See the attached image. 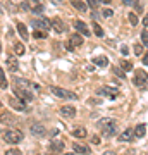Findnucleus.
<instances>
[{
	"label": "nucleus",
	"instance_id": "obj_1",
	"mask_svg": "<svg viewBox=\"0 0 148 155\" xmlns=\"http://www.w3.org/2000/svg\"><path fill=\"white\" fill-rule=\"evenodd\" d=\"M35 90H38L36 84H31L28 79H22V78H17L14 79V91L22 102H29V100L35 98Z\"/></svg>",
	"mask_w": 148,
	"mask_h": 155
},
{
	"label": "nucleus",
	"instance_id": "obj_2",
	"mask_svg": "<svg viewBox=\"0 0 148 155\" xmlns=\"http://www.w3.org/2000/svg\"><path fill=\"white\" fill-rule=\"evenodd\" d=\"M98 127L102 129V133L105 136H114L115 131H117V122L115 119H110V117H104L98 121Z\"/></svg>",
	"mask_w": 148,
	"mask_h": 155
},
{
	"label": "nucleus",
	"instance_id": "obj_3",
	"mask_svg": "<svg viewBox=\"0 0 148 155\" xmlns=\"http://www.w3.org/2000/svg\"><path fill=\"white\" fill-rule=\"evenodd\" d=\"M50 91L61 100H76L77 98V95L74 91H69L66 88H59V86H50Z\"/></svg>",
	"mask_w": 148,
	"mask_h": 155
},
{
	"label": "nucleus",
	"instance_id": "obj_4",
	"mask_svg": "<svg viewBox=\"0 0 148 155\" xmlns=\"http://www.w3.org/2000/svg\"><path fill=\"white\" fill-rule=\"evenodd\" d=\"M22 133L21 131H17V129H9V131H5L4 133V140H5L7 143H11V145H16L19 143V141H22Z\"/></svg>",
	"mask_w": 148,
	"mask_h": 155
},
{
	"label": "nucleus",
	"instance_id": "obj_5",
	"mask_svg": "<svg viewBox=\"0 0 148 155\" xmlns=\"http://www.w3.org/2000/svg\"><path fill=\"white\" fill-rule=\"evenodd\" d=\"M133 81H134V84L138 88H148V74L143 69H138L134 78H133Z\"/></svg>",
	"mask_w": 148,
	"mask_h": 155
},
{
	"label": "nucleus",
	"instance_id": "obj_6",
	"mask_svg": "<svg viewBox=\"0 0 148 155\" xmlns=\"http://www.w3.org/2000/svg\"><path fill=\"white\" fill-rule=\"evenodd\" d=\"M24 4H26V7H28V12H35V14H38V16L43 14V5L40 4V0H26Z\"/></svg>",
	"mask_w": 148,
	"mask_h": 155
},
{
	"label": "nucleus",
	"instance_id": "obj_7",
	"mask_svg": "<svg viewBox=\"0 0 148 155\" xmlns=\"http://www.w3.org/2000/svg\"><path fill=\"white\" fill-rule=\"evenodd\" d=\"M29 131H31V134H33V136L41 138V136H45V134H47V127H45L41 122H35L33 126L29 127Z\"/></svg>",
	"mask_w": 148,
	"mask_h": 155
},
{
	"label": "nucleus",
	"instance_id": "obj_8",
	"mask_svg": "<svg viewBox=\"0 0 148 155\" xmlns=\"http://www.w3.org/2000/svg\"><path fill=\"white\" fill-rule=\"evenodd\" d=\"M33 26H35L36 29H43V31H48V29L52 28V21L45 19V17H41V19H35V21H33Z\"/></svg>",
	"mask_w": 148,
	"mask_h": 155
},
{
	"label": "nucleus",
	"instance_id": "obj_9",
	"mask_svg": "<svg viewBox=\"0 0 148 155\" xmlns=\"http://www.w3.org/2000/svg\"><path fill=\"white\" fill-rule=\"evenodd\" d=\"M81 45H83V36H81V35H72L71 38H69L67 48L74 50V48H77V47H81Z\"/></svg>",
	"mask_w": 148,
	"mask_h": 155
},
{
	"label": "nucleus",
	"instance_id": "obj_10",
	"mask_svg": "<svg viewBox=\"0 0 148 155\" xmlns=\"http://www.w3.org/2000/svg\"><path fill=\"white\" fill-rule=\"evenodd\" d=\"M9 104H11V107H12V109H16V110H21V112L28 110L26 104H24L21 98H14V97H12V98L9 100Z\"/></svg>",
	"mask_w": 148,
	"mask_h": 155
},
{
	"label": "nucleus",
	"instance_id": "obj_11",
	"mask_svg": "<svg viewBox=\"0 0 148 155\" xmlns=\"http://www.w3.org/2000/svg\"><path fill=\"white\" fill-rule=\"evenodd\" d=\"M52 28H54L57 33H66L67 31V26L64 24V21L59 19V17H54V19H52Z\"/></svg>",
	"mask_w": 148,
	"mask_h": 155
},
{
	"label": "nucleus",
	"instance_id": "obj_12",
	"mask_svg": "<svg viewBox=\"0 0 148 155\" xmlns=\"http://www.w3.org/2000/svg\"><path fill=\"white\" fill-rule=\"evenodd\" d=\"M64 141H61V140H52V143H50V153H59V152H62L64 150Z\"/></svg>",
	"mask_w": 148,
	"mask_h": 155
},
{
	"label": "nucleus",
	"instance_id": "obj_13",
	"mask_svg": "<svg viewBox=\"0 0 148 155\" xmlns=\"http://www.w3.org/2000/svg\"><path fill=\"white\" fill-rule=\"evenodd\" d=\"M5 66H7V69L11 72H16L17 69H19V62H17V59L14 55H9L7 57V61H5Z\"/></svg>",
	"mask_w": 148,
	"mask_h": 155
},
{
	"label": "nucleus",
	"instance_id": "obj_14",
	"mask_svg": "<svg viewBox=\"0 0 148 155\" xmlns=\"http://www.w3.org/2000/svg\"><path fill=\"white\" fill-rule=\"evenodd\" d=\"M74 29H76V31H79L83 36H90V29H88V26L83 21H79V19H77V21H74Z\"/></svg>",
	"mask_w": 148,
	"mask_h": 155
},
{
	"label": "nucleus",
	"instance_id": "obj_15",
	"mask_svg": "<svg viewBox=\"0 0 148 155\" xmlns=\"http://www.w3.org/2000/svg\"><path fill=\"white\" fill-rule=\"evenodd\" d=\"M0 121L5 122V124H11V126H14V124H16V117L12 116L11 112H0Z\"/></svg>",
	"mask_w": 148,
	"mask_h": 155
},
{
	"label": "nucleus",
	"instance_id": "obj_16",
	"mask_svg": "<svg viewBox=\"0 0 148 155\" xmlns=\"http://www.w3.org/2000/svg\"><path fill=\"white\" fill-rule=\"evenodd\" d=\"M61 116H64V117H74V116H76V109L71 107V105H64V107H61Z\"/></svg>",
	"mask_w": 148,
	"mask_h": 155
},
{
	"label": "nucleus",
	"instance_id": "obj_17",
	"mask_svg": "<svg viewBox=\"0 0 148 155\" xmlns=\"http://www.w3.org/2000/svg\"><path fill=\"white\" fill-rule=\"evenodd\" d=\"M98 93L100 95H102V93H109L112 98H115V97L119 95V90H117V88H110V86H104V88L98 90Z\"/></svg>",
	"mask_w": 148,
	"mask_h": 155
},
{
	"label": "nucleus",
	"instance_id": "obj_18",
	"mask_svg": "<svg viewBox=\"0 0 148 155\" xmlns=\"http://www.w3.org/2000/svg\"><path fill=\"white\" fill-rule=\"evenodd\" d=\"M72 136L83 140V138H88V133H86L84 127H74V129H72Z\"/></svg>",
	"mask_w": 148,
	"mask_h": 155
},
{
	"label": "nucleus",
	"instance_id": "obj_19",
	"mask_svg": "<svg viewBox=\"0 0 148 155\" xmlns=\"http://www.w3.org/2000/svg\"><path fill=\"white\" fill-rule=\"evenodd\" d=\"M93 64H97L100 67H105V66H109V59L105 55H97V57H93Z\"/></svg>",
	"mask_w": 148,
	"mask_h": 155
},
{
	"label": "nucleus",
	"instance_id": "obj_20",
	"mask_svg": "<svg viewBox=\"0 0 148 155\" xmlns=\"http://www.w3.org/2000/svg\"><path fill=\"white\" fill-rule=\"evenodd\" d=\"M146 134V126L145 124H138L136 127H134V136L136 138H143Z\"/></svg>",
	"mask_w": 148,
	"mask_h": 155
},
{
	"label": "nucleus",
	"instance_id": "obj_21",
	"mask_svg": "<svg viewBox=\"0 0 148 155\" xmlns=\"http://www.w3.org/2000/svg\"><path fill=\"white\" fill-rule=\"evenodd\" d=\"M16 28H17V33L21 35V38L22 40H28V29H26V26H24L22 22H17Z\"/></svg>",
	"mask_w": 148,
	"mask_h": 155
},
{
	"label": "nucleus",
	"instance_id": "obj_22",
	"mask_svg": "<svg viewBox=\"0 0 148 155\" xmlns=\"http://www.w3.org/2000/svg\"><path fill=\"white\" fill-rule=\"evenodd\" d=\"M72 150H74L76 153H88V152H90V148L84 147V145H81V143H74L72 145Z\"/></svg>",
	"mask_w": 148,
	"mask_h": 155
},
{
	"label": "nucleus",
	"instance_id": "obj_23",
	"mask_svg": "<svg viewBox=\"0 0 148 155\" xmlns=\"http://www.w3.org/2000/svg\"><path fill=\"white\" fill-rule=\"evenodd\" d=\"M72 7L77 9L79 12H86L88 11V5L86 4H83V2H79V0H72Z\"/></svg>",
	"mask_w": 148,
	"mask_h": 155
},
{
	"label": "nucleus",
	"instance_id": "obj_24",
	"mask_svg": "<svg viewBox=\"0 0 148 155\" xmlns=\"http://www.w3.org/2000/svg\"><path fill=\"white\" fill-rule=\"evenodd\" d=\"M119 140H121V141H131L133 140V131L131 129H126V131L119 136Z\"/></svg>",
	"mask_w": 148,
	"mask_h": 155
},
{
	"label": "nucleus",
	"instance_id": "obj_25",
	"mask_svg": "<svg viewBox=\"0 0 148 155\" xmlns=\"http://www.w3.org/2000/svg\"><path fill=\"white\" fill-rule=\"evenodd\" d=\"M14 52H16V55H24V45L16 41L14 43Z\"/></svg>",
	"mask_w": 148,
	"mask_h": 155
},
{
	"label": "nucleus",
	"instance_id": "obj_26",
	"mask_svg": "<svg viewBox=\"0 0 148 155\" xmlns=\"http://www.w3.org/2000/svg\"><path fill=\"white\" fill-rule=\"evenodd\" d=\"M0 88L5 90L7 88V79H5V74H4V69L0 67Z\"/></svg>",
	"mask_w": 148,
	"mask_h": 155
},
{
	"label": "nucleus",
	"instance_id": "obj_27",
	"mask_svg": "<svg viewBox=\"0 0 148 155\" xmlns=\"http://www.w3.org/2000/svg\"><path fill=\"white\" fill-rule=\"evenodd\" d=\"M121 67L124 71H133V62L129 61H121Z\"/></svg>",
	"mask_w": 148,
	"mask_h": 155
},
{
	"label": "nucleus",
	"instance_id": "obj_28",
	"mask_svg": "<svg viewBox=\"0 0 148 155\" xmlns=\"http://www.w3.org/2000/svg\"><path fill=\"white\" fill-rule=\"evenodd\" d=\"M93 31H95V35H97L98 38H102V36H104V29L100 28V26H98V24H97V22H95V24H93Z\"/></svg>",
	"mask_w": 148,
	"mask_h": 155
},
{
	"label": "nucleus",
	"instance_id": "obj_29",
	"mask_svg": "<svg viewBox=\"0 0 148 155\" xmlns=\"http://www.w3.org/2000/svg\"><path fill=\"white\" fill-rule=\"evenodd\" d=\"M35 38H47V31H40V29H35L33 31Z\"/></svg>",
	"mask_w": 148,
	"mask_h": 155
},
{
	"label": "nucleus",
	"instance_id": "obj_30",
	"mask_svg": "<svg viewBox=\"0 0 148 155\" xmlns=\"http://www.w3.org/2000/svg\"><path fill=\"white\" fill-rule=\"evenodd\" d=\"M134 55H143V45L141 43H136L134 45Z\"/></svg>",
	"mask_w": 148,
	"mask_h": 155
},
{
	"label": "nucleus",
	"instance_id": "obj_31",
	"mask_svg": "<svg viewBox=\"0 0 148 155\" xmlns=\"http://www.w3.org/2000/svg\"><path fill=\"white\" fill-rule=\"evenodd\" d=\"M141 43H143V47H148V31L141 33Z\"/></svg>",
	"mask_w": 148,
	"mask_h": 155
},
{
	"label": "nucleus",
	"instance_id": "obj_32",
	"mask_svg": "<svg viewBox=\"0 0 148 155\" xmlns=\"http://www.w3.org/2000/svg\"><path fill=\"white\" fill-rule=\"evenodd\" d=\"M129 22H131L133 26H136V24H138V17H136L134 12H129Z\"/></svg>",
	"mask_w": 148,
	"mask_h": 155
},
{
	"label": "nucleus",
	"instance_id": "obj_33",
	"mask_svg": "<svg viewBox=\"0 0 148 155\" xmlns=\"http://www.w3.org/2000/svg\"><path fill=\"white\" fill-rule=\"evenodd\" d=\"M5 155H22V153L17 148H11V150H7L5 152Z\"/></svg>",
	"mask_w": 148,
	"mask_h": 155
},
{
	"label": "nucleus",
	"instance_id": "obj_34",
	"mask_svg": "<svg viewBox=\"0 0 148 155\" xmlns=\"http://www.w3.org/2000/svg\"><path fill=\"white\" fill-rule=\"evenodd\" d=\"M122 4H124V5H129V7H131V5H136L138 0H122Z\"/></svg>",
	"mask_w": 148,
	"mask_h": 155
},
{
	"label": "nucleus",
	"instance_id": "obj_35",
	"mask_svg": "<svg viewBox=\"0 0 148 155\" xmlns=\"http://www.w3.org/2000/svg\"><path fill=\"white\" fill-rule=\"evenodd\" d=\"M100 0H88V5L91 7V9H97V5H98Z\"/></svg>",
	"mask_w": 148,
	"mask_h": 155
},
{
	"label": "nucleus",
	"instance_id": "obj_36",
	"mask_svg": "<svg viewBox=\"0 0 148 155\" xmlns=\"http://www.w3.org/2000/svg\"><path fill=\"white\" fill-rule=\"evenodd\" d=\"M112 71H114V74H117V76H121V78H124V72H122L121 69H119V67H114V69H112Z\"/></svg>",
	"mask_w": 148,
	"mask_h": 155
},
{
	"label": "nucleus",
	"instance_id": "obj_37",
	"mask_svg": "<svg viewBox=\"0 0 148 155\" xmlns=\"http://www.w3.org/2000/svg\"><path fill=\"white\" fill-rule=\"evenodd\" d=\"M102 12H104V16H105V17H112V14H114V12L110 11V9H105V11H102Z\"/></svg>",
	"mask_w": 148,
	"mask_h": 155
},
{
	"label": "nucleus",
	"instance_id": "obj_38",
	"mask_svg": "<svg viewBox=\"0 0 148 155\" xmlns=\"http://www.w3.org/2000/svg\"><path fill=\"white\" fill-rule=\"evenodd\" d=\"M143 64H145V66H148V52H145V54H143Z\"/></svg>",
	"mask_w": 148,
	"mask_h": 155
},
{
	"label": "nucleus",
	"instance_id": "obj_39",
	"mask_svg": "<svg viewBox=\"0 0 148 155\" xmlns=\"http://www.w3.org/2000/svg\"><path fill=\"white\" fill-rule=\"evenodd\" d=\"M121 52L124 54V55H126V54L129 52V50H127V47H126V45H122V47H121Z\"/></svg>",
	"mask_w": 148,
	"mask_h": 155
},
{
	"label": "nucleus",
	"instance_id": "obj_40",
	"mask_svg": "<svg viewBox=\"0 0 148 155\" xmlns=\"http://www.w3.org/2000/svg\"><path fill=\"white\" fill-rule=\"evenodd\" d=\"M143 24H145V26H148V14L143 17Z\"/></svg>",
	"mask_w": 148,
	"mask_h": 155
},
{
	"label": "nucleus",
	"instance_id": "obj_41",
	"mask_svg": "<svg viewBox=\"0 0 148 155\" xmlns=\"http://www.w3.org/2000/svg\"><path fill=\"white\" fill-rule=\"evenodd\" d=\"M91 141H93V143L97 145V143H100V138H97V136H93V138H91Z\"/></svg>",
	"mask_w": 148,
	"mask_h": 155
},
{
	"label": "nucleus",
	"instance_id": "obj_42",
	"mask_svg": "<svg viewBox=\"0 0 148 155\" xmlns=\"http://www.w3.org/2000/svg\"><path fill=\"white\" fill-rule=\"evenodd\" d=\"M100 2H104V4H110L112 0H100Z\"/></svg>",
	"mask_w": 148,
	"mask_h": 155
},
{
	"label": "nucleus",
	"instance_id": "obj_43",
	"mask_svg": "<svg viewBox=\"0 0 148 155\" xmlns=\"http://www.w3.org/2000/svg\"><path fill=\"white\" fill-rule=\"evenodd\" d=\"M104 155H115V153H114V152H105Z\"/></svg>",
	"mask_w": 148,
	"mask_h": 155
},
{
	"label": "nucleus",
	"instance_id": "obj_44",
	"mask_svg": "<svg viewBox=\"0 0 148 155\" xmlns=\"http://www.w3.org/2000/svg\"><path fill=\"white\" fill-rule=\"evenodd\" d=\"M64 155H76V153H64Z\"/></svg>",
	"mask_w": 148,
	"mask_h": 155
},
{
	"label": "nucleus",
	"instance_id": "obj_45",
	"mask_svg": "<svg viewBox=\"0 0 148 155\" xmlns=\"http://www.w3.org/2000/svg\"><path fill=\"white\" fill-rule=\"evenodd\" d=\"M0 14H2V7H0Z\"/></svg>",
	"mask_w": 148,
	"mask_h": 155
},
{
	"label": "nucleus",
	"instance_id": "obj_46",
	"mask_svg": "<svg viewBox=\"0 0 148 155\" xmlns=\"http://www.w3.org/2000/svg\"><path fill=\"white\" fill-rule=\"evenodd\" d=\"M0 107H2V102H0Z\"/></svg>",
	"mask_w": 148,
	"mask_h": 155
},
{
	"label": "nucleus",
	"instance_id": "obj_47",
	"mask_svg": "<svg viewBox=\"0 0 148 155\" xmlns=\"http://www.w3.org/2000/svg\"><path fill=\"white\" fill-rule=\"evenodd\" d=\"M0 131H2V129H0Z\"/></svg>",
	"mask_w": 148,
	"mask_h": 155
},
{
	"label": "nucleus",
	"instance_id": "obj_48",
	"mask_svg": "<svg viewBox=\"0 0 148 155\" xmlns=\"http://www.w3.org/2000/svg\"><path fill=\"white\" fill-rule=\"evenodd\" d=\"M61 2H62V0H61Z\"/></svg>",
	"mask_w": 148,
	"mask_h": 155
}]
</instances>
